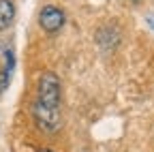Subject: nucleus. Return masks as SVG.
Returning <instances> with one entry per match:
<instances>
[{"mask_svg":"<svg viewBox=\"0 0 154 152\" xmlns=\"http://www.w3.org/2000/svg\"><path fill=\"white\" fill-rule=\"evenodd\" d=\"M60 101H62V84L60 77L51 71L41 73L36 84V99L32 103V120L43 133L60 131L62 126V113H60Z\"/></svg>","mask_w":154,"mask_h":152,"instance_id":"obj_1","label":"nucleus"},{"mask_svg":"<svg viewBox=\"0 0 154 152\" xmlns=\"http://www.w3.org/2000/svg\"><path fill=\"white\" fill-rule=\"evenodd\" d=\"M64 20H66L64 11L60 7H56V5H47L38 13V24H41V28L45 32H58L64 26Z\"/></svg>","mask_w":154,"mask_h":152,"instance_id":"obj_2","label":"nucleus"},{"mask_svg":"<svg viewBox=\"0 0 154 152\" xmlns=\"http://www.w3.org/2000/svg\"><path fill=\"white\" fill-rule=\"evenodd\" d=\"M15 20V5L13 0H0V30H7Z\"/></svg>","mask_w":154,"mask_h":152,"instance_id":"obj_3","label":"nucleus"},{"mask_svg":"<svg viewBox=\"0 0 154 152\" xmlns=\"http://www.w3.org/2000/svg\"><path fill=\"white\" fill-rule=\"evenodd\" d=\"M13 64H15V60H13V54H11V51H7V62H5L2 73H0V90H5V88L9 86L11 73H13Z\"/></svg>","mask_w":154,"mask_h":152,"instance_id":"obj_4","label":"nucleus"},{"mask_svg":"<svg viewBox=\"0 0 154 152\" xmlns=\"http://www.w3.org/2000/svg\"><path fill=\"white\" fill-rule=\"evenodd\" d=\"M146 22H148V26H150V28L154 30V13H150V15L146 17Z\"/></svg>","mask_w":154,"mask_h":152,"instance_id":"obj_5","label":"nucleus"},{"mask_svg":"<svg viewBox=\"0 0 154 152\" xmlns=\"http://www.w3.org/2000/svg\"><path fill=\"white\" fill-rule=\"evenodd\" d=\"M131 2H135V5H137V2H139V0H131Z\"/></svg>","mask_w":154,"mask_h":152,"instance_id":"obj_6","label":"nucleus"}]
</instances>
